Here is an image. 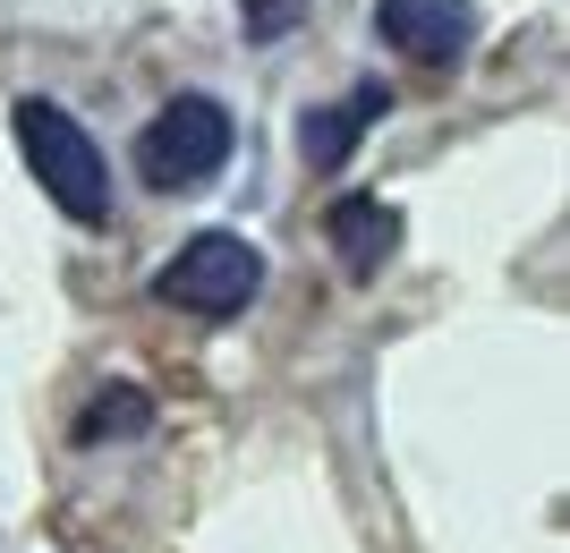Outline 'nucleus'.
Segmentation results:
<instances>
[{
	"label": "nucleus",
	"instance_id": "nucleus-1",
	"mask_svg": "<svg viewBox=\"0 0 570 553\" xmlns=\"http://www.w3.org/2000/svg\"><path fill=\"white\" fill-rule=\"evenodd\" d=\"M9 128H18V154H26V170H35V188L69 221L102 230V221H111V162H102V145L86 137V120H69L51 95H26L18 111H9Z\"/></svg>",
	"mask_w": 570,
	"mask_h": 553
},
{
	"label": "nucleus",
	"instance_id": "nucleus-2",
	"mask_svg": "<svg viewBox=\"0 0 570 553\" xmlns=\"http://www.w3.org/2000/svg\"><path fill=\"white\" fill-rule=\"evenodd\" d=\"M230 154H238V120L214 95H170L137 137V170H145V188H163V196L205 188Z\"/></svg>",
	"mask_w": 570,
	"mask_h": 553
},
{
	"label": "nucleus",
	"instance_id": "nucleus-3",
	"mask_svg": "<svg viewBox=\"0 0 570 553\" xmlns=\"http://www.w3.org/2000/svg\"><path fill=\"white\" fill-rule=\"evenodd\" d=\"M256 289H264V256L238 239V230H196V239L154 273V298L179 307V315H205V324L247 315V307H256Z\"/></svg>",
	"mask_w": 570,
	"mask_h": 553
},
{
	"label": "nucleus",
	"instance_id": "nucleus-4",
	"mask_svg": "<svg viewBox=\"0 0 570 553\" xmlns=\"http://www.w3.org/2000/svg\"><path fill=\"white\" fill-rule=\"evenodd\" d=\"M375 34L417 69H460L476 51V9L469 0H375Z\"/></svg>",
	"mask_w": 570,
	"mask_h": 553
},
{
	"label": "nucleus",
	"instance_id": "nucleus-5",
	"mask_svg": "<svg viewBox=\"0 0 570 553\" xmlns=\"http://www.w3.org/2000/svg\"><path fill=\"white\" fill-rule=\"evenodd\" d=\"M383 111H392V86H383V77H366V86H350L341 102L307 111V120H298V145H307V162H315V170H341V162H350V145L366 137Z\"/></svg>",
	"mask_w": 570,
	"mask_h": 553
},
{
	"label": "nucleus",
	"instance_id": "nucleus-6",
	"mask_svg": "<svg viewBox=\"0 0 570 553\" xmlns=\"http://www.w3.org/2000/svg\"><path fill=\"white\" fill-rule=\"evenodd\" d=\"M324 230H333V256L357 273V282H366V273H383V256L401 247V214H392L383 196H341Z\"/></svg>",
	"mask_w": 570,
	"mask_h": 553
},
{
	"label": "nucleus",
	"instance_id": "nucleus-7",
	"mask_svg": "<svg viewBox=\"0 0 570 553\" xmlns=\"http://www.w3.org/2000/svg\"><path fill=\"white\" fill-rule=\"evenodd\" d=\"M145 417H154V401H145V392H128V384H111V392L95 401V409L77 417V443H111V434L145 426Z\"/></svg>",
	"mask_w": 570,
	"mask_h": 553
},
{
	"label": "nucleus",
	"instance_id": "nucleus-8",
	"mask_svg": "<svg viewBox=\"0 0 570 553\" xmlns=\"http://www.w3.org/2000/svg\"><path fill=\"white\" fill-rule=\"evenodd\" d=\"M307 18V0H247V34L256 43H273V34H289V26Z\"/></svg>",
	"mask_w": 570,
	"mask_h": 553
}]
</instances>
